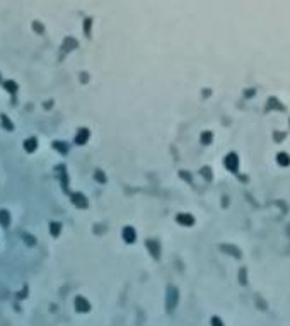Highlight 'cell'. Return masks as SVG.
<instances>
[{"label":"cell","instance_id":"cell-1","mask_svg":"<svg viewBox=\"0 0 290 326\" xmlns=\"http://www.w3.org/2000/svg\"><path fill=\"white\" fill-rule=\"evenodd\" d=\"M225 166H227V169H230V171L237 169V156H235V154H229V156L225 157Z\"/></svg>","mask_w":290,"mask_h":326},{"label":"cell","instance_id":"cell-2","mask_svg":"<svg viewBox=\"0 0 290 326\" xmlns=\"http://www.w3.org/2000/svg\"><path fill=\"white\" fill-rule=\"evenodd\" d=\"M178 222L183 224V225H191L195 222V219L191 217L189 213H179V215H178Z\"/></svg>","mask_w":290,"mask_h":326},{"label":"cell","instance_id":"cell-3","mask_svg":"<svg viewBox=\"0 0 290 326\" xmlns=\"http://www.w3.org/2000/svg\"><path fill=\"white\" fill-rule=\"evenodd\" d=\"M169 304H167V307L169 309H173L174 306H176V297H178V290L174 289V287H169Z\"/></svg>","mask_w":290,"mask_h":326},{"label":"cell","instance_id":"cell-4","mask_svg":"<svg viewBox=\"0 0 290 326\" xmlns=\"http://www.w3.org/2000/svg\"><path fill=\"white\" fill-rule=\"evenodd\" d=\"M123 238L126 239L128 243H133V241H135V231H133L131 227H126V229L123 231Z\"/></svg>","mask_w":290,"mask_h":326},{"label":"cell","instance_id":"cell-5","mask_svg":"<svg viewBox=\"0 0 290 326\" xmlns=\"http://www.w3.org/2000/svg\"><path fill=\"white\" fill-rule=\"evenodd\" d=\"M220 249L222 251H225V253H230V254H234V256H241V253H239V249L237 248H232V246H227V244H224V246H220Z\"/></svg>","mask_w":290,"mask_h":326},{"label":"cell","instance_id":"cell-6","mask_svg":"<svg viewBox=\"0 0 290 326\" xmlns=\"http://www.w3.org/2000/svg\"><path fill=\"white\" fill-rule=\"evenodd\" d=\"M74 202H75V205H79V207H85V205H87V200H85L82 195H74Z\"/></svg>","mask_w":290,"mask_h":326},{"label":"cell","instance_id":"cell-7","mask_svg":"<svg viewBox=\"0 0 290 326\" xmlns=\"http://www.w3.org/2000/svg\"><path fill=\"white\" fill-rule=\"evenodd\" d=\"M87 133H89V132H87V130H80V132H79V135H77V143H84L85 142V140H87Z\"/></svg>","mask_w":290,"mask_h":326},{"label":"cell","instance_id":"cell-8","mask_svg":"<svg viewBox=\"0 0 290 326\" xmlns=\"http://www.w3.org/2000/svg\"><path fill=\"white\" fill-rule=\"evenodd\" d=\"M75 306H77V309H82V311H85V309H89V304H87V302L84 300V297H79V299H77Z\"/></svg>","mask_w":290,"mask_h":326},{"label":"cell","instance_id":"cell-9","mask_svg":"<svg viewBox=\"0 0 290 326\" xmlns=\"http://www.w3.org/2000/svg\"><path fill=\"white\" fill-rule=\"evenodd\" d=\"M149 248H150V251H152V254L157 258L159 256V246H157V243H154V241H149Z\"/></svg>","mask_w":290,"mask_h":326},{"label":"cell","instance_id":"cell-10","mask_svg":"<svg viewBox=\"0 0 290 326\" xmlns=\"http://www.w3.org/2000/svg\"><path fill=\"white\" fill-rule=\"evenodd\" d=\"M0 222H2V225H9V213L5 210L0 212Z\"/></svg>","mask_w":290,"mask_h":326},{"label":"cell","instance_id":"cell-11","mask_svg":"<svg viewBox=\"0 0 290 326\" xmlns=\"http://www.w3.org/2000/svg\"><path fill=\"white\" fill-rule=\"evenodd\" d=\"M278 161H280V164H282V166H287V164L290 162V159H289V156H287V154H278Z\"/></svg>","mask_w":290,"mask_h":326},{"label":"cell","instance_id":"cell-12","mask_svg":"<svg viewBox=\"0 0 290 326\" xmlns=\"http://www.w3.org/2000/svg\"><path fill=\"white\" fill-rule=\"evenodd\" d=\"M210 140H212V133H210V132H205V133L201 135V142H203V143H208Z\"/></svg>","mask_w":290,"mask_h":326},{"label":"cell","instance_id":"cell-13","mask_svg":"<svg viewBox=\"0 0 290 326\" xmlns=\"http://www.w3.org/2000/svg\"><path fill=\"white\" fill-rule=\"evenodd\" d=\"M26 147H28L29 152H31V150H34V147H36V140H34V138L28 140V142H26Z\"/></svg>","mask_w":290,"mask_h":326},{"label":"cell","instance_id":"cell-14","mask_svg":"<svg viewBox=\"0 0 290 326\" xmlns=\"http://www.w3.org/2000/svg\"><path fill=\"white\" fill-rule=\"evenodd\" d=\"M96 178L99 179V181H106V178L103 176V173H101V171H97V173H96Z\"/></svg>","mask_w":290,"mask_h":326},{"label":"cell","instance_id":"cell-15","mask_svg":"<svg viewBox=\"0 0 290 326\" xmlns=\"http://www.w3.org/2000/svg\"><path fill=\"white\" fill-rule=\"evenodd\" d=\"M241 282H242V284H246V270H244V268L241 270Z\"/></svg>","mask_w":290,"mask_h":326},{"label":"cell","instance_id":"cell-16","mask_svg":"<svg viewBox=\"0 0 290 326\" xmlns=\"http://www.w3.org/2000/svg\"><path fill=\"white\" fill-rule=\"evenodd\" d=\"M2 120L5 121V123H4V125H5V128H12V123H9V120L5 118V116H2Z\"/></svg>","mask_w":290,"mask_h":326},{"label":"cell","instance_id":"cell-17","mask_svg":"<svg viewBox=\"0 0 290 326\" xmlns=\"http://www.w3.org/2000/svg\"><path fill=\"white\" fill-rule=\"evenodd\" d=\"M51 229H53V234H58V229H60V225H58V224H53V225H51Z\"/></svg>","mask_w":290,"mask_h":326},{"label":"cell","instance_id":"cell-18","mask_svg":"<svg viewBox=\"0 0 290 326\" xmlns=\"http://www.w3.org/2000/svg\"><path fill=\"white\" fill-rule=\"evenodd\" d=\"M181 176L184 178V179H186V181H189V174H188V173H181Z\"/></svg>","mask_w":290,"mask_h":326},{"label":"cell","instance_id":"cell-19","mask_svg":"<svg viewBox=\"0 0 290 326\" xmlns=\"http://www.w3.org/2000/svg\"><path fill=\"white\" fill-rule=\"evenodd\" d=\"M213 325H215V326H220V323H219V319H213Z\"/></svg>","mask_w":290,"mask_h":326}]
</instances>
